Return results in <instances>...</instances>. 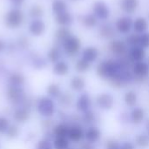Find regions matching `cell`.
Wrapping results in <instances>:
<instances>
[{
  "label": "cell",
  "instance_id": "obj_52",
  "mask_svg": "<svg viewBox=\"0 0 149 149\" xmlns=\"http://www.w3.org/2000/svg\"><path fill=\"white\" fill-rule=\"evenodd\" d=\"M72 1H77V0H72Z\"/></svg>",
  "mask_w": 149,
  "mask_h": 149
},
{
  "label": "cell",
  "instance_id": "obj_13",
  "mask_svg": "<svg viewBox=\"0 0 149 149\" xmlns=\"http://www.w3.org/2000/svg\"><path fill=\"white\" fill-rule=\"evenodd\" d=\"M119 6L124 13L132 15L138 10L140 6V0H120Z\"/></svg>",
  "mask_w": 149,
  "mask_h": 149
},
{
  "label": "cell",
  "instance_id": "obj_31",
  "mask_svg": "<svg viewBox=\"0 0 149 149\" xmlns=\"http://www.w3.org/2000/svg\"><path fill=\"white\" fill-rule=\"evenodd\" d=\"M72 35L69 27H58L55 31V39L61 45Z\"/></svg>",
  "mask_w": 149,
  "mask_h": 149
},
{
  "label": "cell",
  "instance_id": "obj_36",
  "mask_svg": "<svg viewBox=\"0 0 149 149\" xmlns=\"http://www.w3.org/2000/svg\"><path fill=\"white\" fill-rule=\"evenodd\" d=\"M137 94L134 91H128L124 95V101L126 105L129 107H134L137 103Z\"/></svg>",
  "mask_w": 149,
  "mask_h": 149
},
{
  "label": "cell",
  "instance_id": "obj_48",
  "mask_svg": "<svg viewBox=\"0 0 149 149\" xmlns=\"http://www.w3.org/2000/svg\"><path fill=\"white\" fill-rule=\"evenodd\" d=\"M5 49H6V42L3 39L0 38V53L3 52Z\"/></svg>",
  "mask_w": 149,
  "mask_h": 149
},
{
  "label": "cell",
  "instance_id": "obj_25",
  "mask_svg": "<svg viewBox=\"0 0 149 149\" xmlns=\"http://www.w3.org/2000/svg\"><path fill=\"white\" fill-rule=\"evenodd\" d=\"M98 18L93 14V13H89V14H86L84 16H82L80 21L82 25L86 28V29H93L94 28L97 24H98Z\"/></svg>",
  "mask_w": 149,
  "mask_h": 149
},
{
  "label": "cell",
  "instance_id": "obj_23",
  "mask_svg": "<svg viewBox=\"0 0 149 149\" xmlns=\"http://www.w3.org/2000/svg\"><path fill=\"white\" fill-rule=\"evenodd\" d=\"M129 57L134 62L144 61V58H146V51L140 45L131 47V50L129 52Z\"/></svg>",
  "mask_w": 149,
  "mask_h": 149
},
{
  "label": "cell",
  "instance_id": "obj_37",
  "mask_svg": "<svg viewBox=\"0 0 149 149\" xmlns=\"http://www.w3.org/2000/svg\"><path fill=\"white\" fill-rule=\"evenodd\" d=\"M90 67H91V64L83 58L78 59L75 63V65H74L76 72H78L79 73H85V72H88Z\"/></svg>",
  "mask_w": 149,
  "mask_h": 149
},
{
  "label": "cell",
  "instance_id": "obj_12",
  "mask_svg": "<svg viewBox=\"0 0 149 149\" xmlns=\"http://www.w3.org/2000/svg\"><path fill=\"white\" fill-rule=\"evenodd\" d=\"M67 138L70 141L78 143L85 138V131L79 124H72L69 127Z\"/></svg>",
  "mask_w": 149,
  "mask_h": 149
},
{
  "label": "cell",
  "instance_id": "obj_19",
  "mask_svg": "<svg viewBox=\"0 0 149 149\" xmlns=\"http://www.w3.org/2000/svg\"><path fill=\"white\" fill-rule=\"evenodd\" d=\"M149 27V23L148 19L143 17H138L134 20L133 29L135 33L141 35L148 31Z\"/></svg>",
  "mask_w": 149,
  "mask_h": 149
},
{
  "label": "cell",
  "instance_id": "obj_40",
  "mask_svg": "<svg viewBox=\"0 0 149 149\" xmlns=\"http://www.w3.org/2000/svg\"><path fill=\"white\" fill-rule=\"evenodd\" d=\"M11 122L6 116L0 115V135H4Z\"/></svg>",
  "mask_w": 149,
  "mask_h": 149
},
{
  "label": "cell",
  "instance_id": "obj_16",
  "mask_svg": "<svg viewBox=\"0 0 149 149\" xmlns=\"http://www.w3.org/2000/svg\"><path fill=\"white\" fill-rule=\"evenodd\" d=\"M100 52L99 49L95 46H87L83 49L81 52V58L85 59L88 63L92 64L97 60L99 58Z\"/></svg>",
  "mask_w": 149,
  "mask_h": 149
},
{
  "label": "cell",
  "instance_id": "obj_8",
  "mask_svg": "<svg viewBox=\"0 0 149 149\" xmlns=\"http://www.w3.org/2000/svg\"><path fill=\"white\" fill-rule=\"evenodd\" d=\"M28 32L33 37L42 36L46 30V24L42 18L31 19L28 24Z\"/></svg>",
  "mask_w": 149,
  "mask_h": 149
},
{
  "label": "cell",
  "instance_id": "obj_49",
  "mask_svg": "<svg viewBox=\"0 0 149 149\" xmlns=\"http://www.w3.org/2000/svg\"><path fill=\"white\" fill-rule=\"evenodd\" d=\"M146 127H147V130H148V134L149 136V120L147 122V124H146Z\"/></svg>",
  "mask_w": 149,
  "mask_h": 149
},
{
  "label": "cell",
  "instance_id": "obj_9",
  "mask_svg": "<svg viewBox=\"0 0 149 149\" xmlns=\"http://www.w3.org/2000/svg\"><path fill=\"white\" fill-rule=\"evenodd\" d=\"M133 23L134 20L128 16L120 17L115 22V30L122 35H127L133 29Z\"/></svg>",
  "mask_w": 149,
  "mask_h": 149
},
{
  "label": "cell",
  "instance_id": "obj_28",
  "mask_svg": "<svg viewBox=\"0 0 149 149\" xmlns=\"http://www.w3.org/2000/svg\"><path fill=\"white\" fill-rule=\"evenodd\" d=\"M70 87L74 92H81L86 86L85 79L80 76H73L70 79Z\"/></svg>",
  "mask_w": 149,
  "mask_h": 149
},
{
  "label": "cell",
  "instance_id": "obj_2",
  "mask_svg": "<svg viewBox=\"0 0 149 149\" xmlns=\"http://www.w3.org/2000/svg\"><path fill=\"white\" fill-rule=\"evenodd\" d=\"M25 19V15L23 10L19 7H12L8 10L3 16L4 25L10 30L20 28Z\"/></svg>",
  "mask_w": 149,
  "mask_h": 149
},
{
  "label": "cell",
  "instance_id": "obj_30",
  "mask_svg": "<svg viewBox=\"0 0 149 149\" xmlns=\"http://www.w3.org/2000/svg\"><path fill=\"white\" fill-rule=\"evenodd\" d=\"M51 8H52V11L54 15H57V14H59V13L68 10V6L65 0H53L52 2Z\"/></svg>",
  "mask_w": 149,
  "mask_h": 149
},
{
  "label": "cell",
  "instance_id": "obj_26",
  "mask_svg": "<svg viewBox=\"0 0 149 149\" xmlns=\"http://www.w3.org/2000/svg\"><path fill=\"white\" fill-rule=\"evenodd\" d=\"M99 35L105 39H111L115 35V30L113 26L109 24H103L99 29Z\"/></svg>",
  "mask_w": 149,
  "mask_h": 149
},
{
  "label": "cell",
  "instance_id": "obj_7",
  "mask_svg": "<svg viewBox=\"0 0 149 149\" xmlns=\"http://www.w3.org/2000/svg\"><path fill=\"white\" fill-rule=\"evenodd\" d=\"M93 14L101 21H106L109 18L111 11L108 4L103 0H97L93 3Z\"/></svg>",
  "mask_w": 149,
  "mask_h": 149
},
{
  "label": "cell",
  "instance_id": "obj_33",
  "mask_svg": "<svg viewBox=\"0 0 149 149\" xmlns=\"http://www.w3.org/2000/svg\"><path fill=\"white\" fill-rule=\"evenodd\" d=\"M44 13H45L44 8L42 7V5L38 4V3L32 4L28 10V14L31 17V19L42 18V17L44 16Z\"/></svg>",
  "mask_w": 149,
  "mask_h": 149
},
{
  "label": "cell",
  "instance_id": "obj_44",
  "mask_svg": "<svg viewBox=\"0 0 149 149\" xmlns=\"http://www.w3.org/2000/svg\"><path fill=\"white\" fill-rule=\"evenodd\" d=\"M106 149H120V144L114 140H109L106 143Z\"/></svg>",
  "mask_w": 149,
  "mask_h": 149
},
{
  "label": "cell",
  "instance_id": "obj_20",
  "mask_svg": "<svg viewBox=\"0 0 149 149\" xmlns=\"http://www.w3.org/2000/svg\"><path fill=\"white\" fill-rule=\"evenodd\" d=\"M69 127H70V126L64 121L55 124L51 131L53 138L54 137H67L68 132H69Z\"/></svg>",
  "mask_w": 149,
  "mask_h": 149
},
{
  "label": "cell",
  "instance_id": "obj_27",
  "mask_svg": "<svg viewBox=\"0 0 149 149\" xmlns=\"http://www.w3.org/2000/svg\"><path fill=\"white\" fill-rule=\"evenodd\" d=\"M61 55L62 52L60 48L57 45H54L51 47L47 52V60L53 65L54 63L61 60Z\"/></svg>",
  "mask_w": 149,
  "mask_h": 149
},
{
  "label": "cell",
  "instance_id": "obj_11",
  "mask_svg": "<svg viewBox=\"0 0 149 149\" xmlns=\"http://www.w3.org/2000/svg\"><path fill=\"white\" fill-rule=\"evenodd\" d=\"M127 45L126 41L120 39H113L109 44V50L113 54L118 57H122L127 52Z\"/></svg>",
  "mask_w": 149,
  "mask_h": 149
},
{
  "label": "cell",
  "instance_id": "obj_43",
  "mask_svg": "<svg viewBox=\"0 0 149 149\" xmlns=\"http://www.w3.org/2000/svg\"><path fill=\"white\" fill-rule=\"evenodd\" d=\"M94 116H95L94 113L91 110H88V111L83 113L82 120H83V122H85L86 124H91L94 120Z\"/></svg>",
  "mask_w": 149,
  "mask_h": 149
},
{
  "label": "cell",
  "instance_id": "obj_41",
  "mask_svg": "<svg viewBox=\"0 0 149 149\" xmlns=\"http://www.w3.org/2000/svg\"><path fill=\"white\" fill-rule=\"evenodd\" d=\"M140 42V35L137 33H133L129 34L127 38H126V43L127 45L134 47V46H138Z\"/></svg>",
  "mask_w": 149,
  "mask_h": 149
},
{
  "label": "cell",
  "instance_id": "obj_3",
  "mask_svg": "<svg viewBox=\"0 0 149 149\" xmlns=\"http://www.w3.org/2000/svg\"><path fill=\"white\" fill-rule=\"evenodd\" d=\"M5 98L13 107H17L29 102L24 88L20 86H7L5 90Z\"/></svg>",
  "mask_w": 149,
  "mask_h": 149
},
{
  "label": "cell",
  "instance_id": "obj_4",
  "mask_svg": "<svg viewBox=\"0 0 149 149\" xmlns=\"http://www.w3.org/2000/svg\"><path fill=\"white\" fill-rule=\"evenodd\" d=\"M35 109L37 113L45 119H50L56 113V104L54 100L50 97L42 96L38 98L35 103Z\"/></svg>",
  "mask_w": 149,
  "mask_h": 149
},
{
  "label": "cell",
  "instance_id": "obj_35",
  "mask_svg": "<svg viewBox=\"0 0 149 149\" xmlns=\"http://www.w3.org/2000/svg\"><path fill=\"white\" fill-rule=\"evenodd\" d=\"M135 142V146L138 147L139 148L146 149L149 147V136L148 134H138L135 137L134 140Z\"/></svg>",
  "mask_w": 149,
  "mask_h": 149
},
{
  "label": "cell",
  "instance_id": "obj_39",
  "mask_svg": "<svg viewBox=\"0 0 149 149\" xmlns=\"http://www.w3.org/2000/svg\"><path fill=\"white\" fill-rule=\"evenodd\" d=\"M35 149H53L52 140L43 137L42 139L38 140L35 145Z\"/></svg>",
  "mask_w": 149,
  "mask_h": 149
},
{
  "label": "cell",
  "instance_id": "obj_6",
  "mask_svg": "<svg viewBox=\"0 0 149 149\" xmlns=\"http://www.w3.org/2000/svg\"><path fill=\"white\" fill-rule=\"evenodd\" d=\"M65 53L69 57L76 56L81 49V40L77 36L72 34L67 39L61 44Z\"/></svg>",
  "mask_w": 149,
  "mask_h": 149
},
{
  "label": "cell",
  "instance_id": "obj_50",
  "mask_svg": "<svg viewBox=\"0 0 149 149\" xmlns=\"http://www.w3.org/2000/svg\"><path fill=\"white\" fill-rule=\"evenodd\" d=\"M148 64V65H149V58H148V62H147Z\"/></svg>",
  "mask_w": 149,
  "mask_h": 149
},
{
  "label": "cell",
  "instance_id": "obj_51",
  "mask_svg": "<svg viewBox=\"0 0 149 149\" xmlns=\"http://www.w3.org/2000/svg\"><path fill=\"white\" fill-rule=\"evenodd\" d=\"M68 149H74V148H69Z\"/></svg>",
  "mask_w": 149,
  "mask_h": 149
},
{
  "label": "cell",
  "instance_id": "obj_10",
  "mask_svg": "<svg viewBox=\"0 0 149 149\" xmlns=\"http://www.w3.org/2000/svg\"><path fill=\"white\" fill-rule=\"evenodd\" d=\"M97 106L102 110H110L114 105V97L109 93H102L96 99Z\"/></svg>",
  "mask_w": 149,
  "mask_h": 149
},
{
  "label": "cell",
  "instance_id": "obj_21",
  "mask_svg": "<svg viewBox=\"0 0 149 149\" xmlns=\"http://www.w3.org/2000/svg\"><path fill=\"white\" fill-rule=\"evenodd\" d=\"M52 71L53 74L59 76V77H63V76H65L68 74V72L70 71V66L67 64V62H65L64 60H59L53 64Z\"/></svg>",
  "mask_w": 149,
  "mask_h": 149
},
{
  "label": "cell",
  "instance_id": "obj_1",
  "mask_svg": "<svg viewBox=\"0 0 149 149\" xmlns=\"http://www.w3.org/2000/svg\"><path fill=\"white\" fill-rule=\"evenodd\" d=\"M124 69H127V66L121 60L116 61L113 59H106L99 63L96 72L100 78L111 80Z\"/></svg>",
  "mask_w": 149,
  "mask_h": 149
},
{
  "label": "cell",
  "instance_id": "obj_18",
  "mask_svg": "<svg viewBox=\"0 0 149 149\" xmlns=\"http://www.w3.org/2000/svg\"><path fill=\"white\" fill-rule=\"evenodd\" d=\"M133 73L137 78L144 79L149 75V65L145 61L135 62L133 66Z\"/></svg>",
  "mask_w": 149,
  "mask_h": 149
},
{
  "label": "cell",
  "instance_id": "obj_15",
  "mask_svg": "<svg viewBox=\"0 0 149 149\" xmlns=\"http://www.w3.org/2000/svg\"><path fill=\"white\" fill-rule=\"evenodd\" d=\"M54 20L59 27H69L73 23V17L70 11L66 10L54 15Z\"/></svg>",
  "mask_w": 149,
  "mask_h": 149
},
{
  "label": "cell",
  "instance_id": "obj_32",
  "mask_svg": "<svg viewBox=\"0 0 149 149\" xmlns=\"http://www.w3.org/2000/svg\"><path fill=\"white\" fill-rule=\"evenodd\" d=\"M52 145L53 149H68L70 148V141L67 137H54Z\"/></svg>",
  "mask_w": 149,
  "mask_h": 149
},
{
  "label": "cell",
  "instance_id": "obj_22",
  "mask_svg": "<svg viewBox=\"0 0 149 149\" xmlns=\"http://www.w3.org/2000/svg\"><path fill=\"white\" fill-rule=\"evenodd\" d=\"M101 136L100 130L96 127H90L85 131V138L89 143H96Z\"/></svg>",
  "mask_w": 149,
  "mask_h": 149
},
{
  "label": "cell",
  "instance_id": "obj_5",
  "mask_svg": "<svg viewBox=\"0 0 149 149\" xmlns=\"http://www.w3.org/2000/svg\"><path fill=\"white\" fill-rule=\"evenodd\" d=\"M31 117V107L29 105V102L13 108L12 120L14 123L17 125L25 124L30 120Z\"/></svg>",
  "mask_w": 149,
  "mask_h": 149
},
{
  "label": "cell",
  "instance_id": "obj_17",
  "mask_svg": "<svg viewBox=\"0 0 149 149\" xmlns=\"http://www.w3.org/2000/svg\"><path fill=\"white\" fill-rule=\"evenodd\" d=\"M92 106V100L88 93H81L76 101V108L81 113L90 110Z\"/></svg>",
  "mask_w": 149,
  "mask_h": 149
},
{
  "label": "cell",
  "instance_id": "obj_47",
  "mask_svg": "<svg viewBox=\"0 0 149 149\" xmlns=\"http://www.w3.org/2000/svg\"><path fill=\"white\" fill-rule=\"evenodd\" d=\"M79 149H95L94 148V147L93 146V144L92 143H89V142H83V143H81L80 144V146H79Z\"/></svg>",
  "mask_w": 149,
  "mask_h": 149
},
{
  "label": "cell",
  "instance_id": "obj_24",
  "mask_svg": "<svg viewBox=\"0 0 149 149\" xmlns=\"http://www.w3.org/2000/svg\"><path fill=\"white\" fill-rule=\"evenodd\" d=\"M46 94L52 100H58L59 96L62 94V90L58 84L57 83H50L45 89Z\"/></svg>",
  "mask_w": 149,
  "mask_h": 149
},
{
  "label": "cell",
  "instance_id": "obj_42",
  "mask_svg": "<svg viewBox=\"0 0 149 149\" xmlns=\"http://www.w3.org/2000/svg\"><path fill=\"white\" fill-rule=\"evenodd\" d=\"M139 45L142 47L143 49H148L149 48V32L146 31L140 35V42Z\"/></svg>",
  "mask_w": 149,
  "mask_h": 149
},
{
  "label": "cell",
  "instance_id": "obj_14",
  "mask_svg": "<svg viewBox=\"0 0 149 149\" xmlns=\"http://www.w3.org/2000/svg\"><path fill=\"white\" fill-rule=\"evenodd\" d=\"M25 81V76L20 72H12L7 77V86L24 87Z\"/></svg>",
  "mask_w": 149,
  "mask_h": 149
},
{
  "label": "cell",
  "instance_id": "obj_29",
  "mask_svg": "<svg viewBox=\"0 0 149 149\" xmlns=\"http://www.w3.org/2000/svg\"><path fill=\"white\" fill-rule=\"evenodd\" d=\"M145 118V112L141 107H134L132 112L130 113V120L135 124H141Z\"/></svg>",
  "mask_w": 149,
  "mask_h": 149
},
{
  "label": "cell",
  "instance_id": "obj_38",
  "mask_svg": "<svg viewBox=\"0 0 149 149\" xmlns=\"http://www.w3.org/2000/svg\"><path fill=\"white\" fill-rule=\"evenodd\" d=\"M72 100H73V98L69 93H62V94L58 99V104L60 105V107L67 108L72 105Z\"/></svg>",
  "mask_w": 149,
  "mask_h": 149
},
{
  "label": "cell",
  "instance_id": "obj_46",
  "mask_svg": "<svg viewBox=\"0 0 149 149\" xmlns=\"http://www.w3.org/2000/svg\"><path fill=\"white\" fill-rule=\"evenodd\" d=\"M26 0H9V2L11 3L12 7H21Z\"/></svg>",
  "mask_w": 149,
  "mask_h": 149
},
{
  "label": "cell",
  "instance_id": "obj_34",
  "mask_svg": "<svg viewBox=\"0 0 149 149\" xmlns=\"http://www.w3.org/2000/svg\"><path fill=\"white\" fill-rule=\"evenodd\" d=\"M20 133H21V130H20L19 125L16 123H11L8 130L6 131L4 136L9 140H15L20 135Z\"/></svg>",
  "mask_w": 149,
  "mask_h": 149
},
{
  "label": "cell",
  "instance_id": "obj_45",
  "mask_svg": "<svg viewBox=\"0 0 149 149\" xmlns=\"http://www.w3.org/2000/svg\"><path fill=\"white\" fill-rule=\"evenodd\" d=\"M120 149H135V145L130 141H124L120 144Z\"/></svg>",
  "mask_w": 149,
  "mask_h": 149
}]
</instances>
